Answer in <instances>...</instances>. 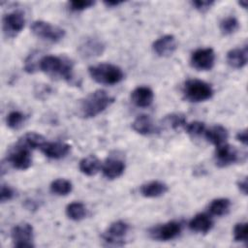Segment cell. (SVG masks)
<instances>
[{"mask_svg": "<svg viewBox=\"0 0 248 248\" xmlns=\"http://www.w3.org/2000/svg\"><path fill=\"white\" fill-rule=\"evenodd\" d=\"M114 101L106 90L98 89L80 100L78 105V113L83 118H92L103 112Z\"/></svg>", "mask_w": 248, "mask_h": 248, "instance_id": "cell-1", "label": "cell"}, {"mask_svg": "<svg viewBox=\"0 0 248 248\" xmlns=\"http://www.w3.org/2000/svg\"><path fill=\"white\" fill-rule=\"evenodd\" d=\"M39 68L49 76H58L64 80L74 78V64L71 60L54 55H45L39 60Z\"/></svg>", "mask_w": 248, "mask_h": 248, "instance_id": "cell-2", "label": "cell"}, {"mask_svg": "<svg viewBox=\"0 0 248 248\" xmlns=\"http://www.w3.org/2000/svg\"><path fill=\"white\" fill-rule=\"evenodd\" d=\"M88 73L96 82L106 85H113L124 78L122 69L114 64L101 63L88 68Z\"/></svg>", "mask_w": 248, "mask_h": 248, "instance_id": "cell-3", "label": "cell"}, {"mask_svg": "<svg viewBox=\"0 0 248 248\" xmlns=\"http://www.w3.org/2000/svg\"><path fill=\"white\" fill-rule=\"evenodd\" d=\"M182 92L185 99L194 103L209 100L214 93L209 83L196 78L186 80L183 84Z\"/></svg>", "mask_w": 248, "mask_h": 248, "instance_id": "cell-4", "label": "cell"}, {"mask_svg": "<svg viewBox=\"0 0 248 248\" xmlns=\"http://www.w3.org/2000/svg\"><path fill=\"white\" fill-rule=\"evenodd\" d=\"M31 31L36 37L53 43L62 40L65 36V30L63 28L44 20L33 21Z\"/></svg>", "mask_w": 248, "mask_h": 248, "instance_id": "cell-5", "label": "cell"}, {"mask_svg": "<svg viewBox=\"0 0 248 248\" xmlns=\"http://www.w3.org/2000/svg\"><path fill=\"white\" fill-rule=\"evenodd\" d=\"M30 151L31 149L17 142L10 149L7 155V162L16 170H25L32 165V156Z\"/></svg>", "mask_w": 248, "mask_h": 248, "instance_id": "cell-6", "label": "cell"}, {"mask_svg": "<svg viewBox=\"0 0 248 248\" xmlns=\"http://www.w3.org/2000/svg\"><path fill=\"white\" fill-rule=\"evenodd\" d=\"M11 237L15 247H34V231L33 227L29 223H21L16 225L11 232Z\"/></svg>", "mask_w": 248, "mask_h": 248, "instance_id": "cell-7", "label": "cell"}, {"mask_svg": "<svg viewBox=\"0 0 248 248\" xmlns=\"http://www.w3.org/2000/svg\"><path fill=\"white\" fill-rule=\"evenodd\" d=\"M2 22L3 32L6 37L14 38L24 28L25 16L22 11L15 10L3 16Z\"/></svg>", "mask_w": 248, "mask_h": 248, "instance_id": "cell-8", "label": "cell"}, {"mask_svg": "<svg viewBox=\"0 0 248 248\" xmlns=\"http://www.w3.org/2000/svg\"><path fill=\"white\" fill-rule=\"evenodd\" d=\"M182 230V225L177 221H170L168 223L155 226L149 230V235L159 241H169L177 237Z\"/></svg>", "mask_w": 248, "mask_h": 248, "instance_id": "cell-9", "label": "cell"}, {"mask_svg": "<svg viewBox=\"0 0 248 248\" xmlns=\"http://www.w3.org/2000/svg\"><path fill=\"white\" fill-rule=\"evenodd\" d=\"M106 45L98 37L89 36L84 38L78 46V51L79 55L84 59H90L98 57L105 51Z\"/></svg>", "mask_w": 248, "mask_h": 248, "instance_id": "cell-10", "label": "cell"}, {"mask_svg": "<svg viewBox=\"0 0 248 248\" xmlns=\"http://www.w3.org/2000/svg\"><path fill=\"white\" fill-rule=\"evenodd\" d=\"M215 62V52L211 47L196 49L190 58L193 68L199 71H208L213 68Z\"/></svg>", "mask_w": 248, "mask_h": 248, "instance_id": "cell-11", "label": "cell"}, {"mask_svg": "<svg viewBox=\"0 0 248 248\" xmlns=\"http://www.w3.org/2000/svg\"><path fill=\"white\" fill-rule=\"evenodd\" d=\"M239 155L237 150L227 143L216 146L214 160L216 166L220 168H225L230 165H232L238 161Z\"/></svg>", "mask_w": 248, "mask_h": 248, "instance_id": "cell-12", "label": "cell"}, {"mask_svg": "<svg viewBox=\"0 0 248 248\" xmlns=\"http://www.w3.org/2000/svg\"><path fill=\"white\" fill-rule=\"evenodd\" d=\"M129 231V225L124 221H115L110 224L104 234V239L110 244H123V238Z\"/></svg>", "mask_w": 248, "mask_h": 248, "instance_id": "cell-13", "label": "cell"}, {"mask_svg": "<svg viewBox=\"0 0 248 248\" xmlns=\"http://www.w3.org/2000/svg\"><path fill=\"white\" fill-rule=\"evenodd\" d=\"M176 39L173 35L170 34L160 37L152 45V49L154 53L161 57L170 56L176 50Z\"/></svg>", "mask_w": 248, "mask_h": 248, "instance_id": "cell-14", "label": "cell"}, {"mask_svg": "<svg viewBox=\"0 0 248 248\" xmlns=\"http://www.w3.org/2000/svg\"><path fill=\"white\" fill-rule=\"evenodd\" d=\"M125 162L118 156H109L102 166L103 174L108 179H115L123 174Z\"/></svg>", "mask_w": 248, "mask_h": 248, "instance_id": "cell-15", "label": "cell"}, {"mask_svg": "<svg viewBox=\"0 0 248 248\" xmlns=\"http://www.w3.org/2000/svg\"><path fill=\"white\" fill-rule=\"evenodd\" d=\"M40 150L50 159H62L70 152L71 146L61 141H46Z\"/></svg>", "mask_w": 248, "mask_h": 248, "instance_id": "cell-16", "label": "cell"}, {"mask_svg": "<svg viewBox=\"0 0 248 248\" xmlns=\"http://www.w3.org/2000/svg\"><path fill=\"white\" fill-rule=\"evenodd\" d=\"M131 99L134 105L139 108L149 107L154 99V93L147 86H138L131 93Z\"/></svg>", "mask_w": 248, "mask_h": 248, "instance_id": "cell-17", "label": "cell"}, {"mask_svg": "<svg viewBox=\"0 0 248 248\" xmlns=\"http://www.w3.org/2000/svg\"><path fill=\"white\" fill-rule=\"evenodd\" d=\"M248 60V47L245 45L242 47H235L228 51L227 62L234 69H241L247 64Z\"/></svg>", "mask_w": 248, "mask_h": 248, "instance_id": "cell-18", "label": "cell"}, {"mask_svg": "<svg viewBox=\"0 0 248 248\" xmlns=\"http://www.w3.org/2000/svg\"><path fill=\"white\" fill-rule=\"evenodd\" d=\"M132 128L138 134L147 136L156 131V126L152 118L147 114H140L135 118L132 123Z\"/></svg>", "mask_w": 248, "mask_h": 248, "instance_id": "cell-19", "label": "cell"}, {"mask_svg": "<svg viewBox=\"0 0 248 248\" xmlns=\"http://www.w3.org/2000/svg\"><path fill=\"white\" fill-rule=\"evenodd\" d=\"M213 227V221L211 217L205 213H199L194 216L189 222V228L196 232L206 233Z\"/></svg>", "mask_w": 248, "mask_h": 248, "instance_id": "cell-20", "label": "cell"}, {"mask_svg": "<svg viewBox=\"0 0 248 248\" xmlns=\"http://www.w3.org/2000/svg\"><path fill=\"white\" fill-rule=\"evenodd\" d=\"M168 191V186L161 181L154 180L144 183L140 186V195L145 198H157L163 196Z\"/></svg>", "mask_w": 248, "mask_h": 248, "instance_id": "cell-21", "label": "cell"}, {"mask_svg": "<svg viewBox=\"0 0 248 248\" xmlns=\"http://www.w3.org/2000/svg\"><path fill=\"white\" fill-rule=\"evenodd\" d=\"M205 139L212 144L219 146L221 144L226 143L228 140L229 134L227 129L222 125H214L210 127L208 130L204 131Z\"/></svg>", "mask_w": 248, "mask_h": 248, "instance_id": "cell-22", "label": "cell"}, {"mask_svg": "<svg viewBox=\"0 0 248 248\" xmlns=\"http://www.w3.org/2000/svg\"><path fill=\"white\" fill-rule=\"evenodd\" d=\"M78 168L83 174L87 176H93L97 174L102 169V164L95 155H89L79 161Z\"/></svg>", "mask_w": 248, "mask_h": 248, "instance_id": "cell-23", "label": "cell"}, {"mask_svg": "<svg viewBox=\"0 0 248 248\" xmlns=\"http://www.w3.org/2000/svg\"><path fill=\"white\" fill-rule=\"evenodd\" d=\"M46 139L38 134V133H35V132H29V133H26L24 134L19 140L17 142L25 145L26 147H28L29 149H36V148H41L45 142H46Z\"/></svg>", "mask_w": 248, "mask_h": 248, "instance_id": "cell-24", "label": "cell"}, {"mask_svg": "<svg viewBox=\"0 0 248 248\" xmlns=\"http://www.w3.org/2000/svg\"><path fill=\"white\" fill-rule=\"evenodd\" d=\"M231 208V201L226 198H219L211 201L208 205V210L215 216L226 215Z\"/></svg>", "mask_w": 248, "mask_h": 248, "instance_id": "cell-25", "label": "cell"}, {"mask_svg": "<svg viewBox=\"0 0 248 248\" xmlns=\"http://www.w3.org/2000/svg\"><path fill=\"white\" fill-rule=\"evenodd\" d=\"M66 215L74 221H80L86 216V207L82 202H74L67 205Z\"/></svg>", "mask_w": 248, "mask_h": 248, "instance_id": "cell-26", "label": "cell"}, {"mask_svg": "<svg viewBox=\"0 0 248 248\" xmlns=\"http://www.w3.org/2000/svg\"><path fill=\"white\" fill-rule=\"evenodd\" d=\"M73 190L72 182L65 178H57L50 184V191L58 196H66Z\"/></svg>", "mask_w": 248, "mask_h": 248, "instance_id": "cell-27", "label": "cell"}, {"mask_svg": "<svg viewBox=\"0 0 248 248\" xmlns=\"http://www.w3.org/2000/svg\"><path fill=\"white\" fill-rule=\"evenodd\" d=\"M220 31L223 35L228 36L235 33L239 28V21L235 16H230L224 17L219 23Z\"/></svg>", "mask_w": 248, "mask_h": 248, "instance_id": "cell-28", "label": "cell"}, {"mask_svg": "<svg viewBox=\"0 0 248 248\" xmlns=\"http://www.w3.org/2000/svg\"><path fill=\"white\" fill-rule=\"evenodd\" d=\"M25 119H26V116L24 113L18 110H13L7 115L6 124L9 128L13 130H16L22 126Z\"/></svg>", "mask_w": 248, "mask_h": 248, "instance_id": "cell-29", "label": "cell"}, {"mask_svg": "<svg viewBox=\"0 0 248 248\" xmlns=\"http://www.w3.org/2000/svg\"><path fill=\"white\" fill-rule=\"evenodd\" d=\"M164 122L166 125H168L171 129H178L181 127H185V125L187 124L185 116L181 113L169 114L164 118Z\"/></svg>", "mask_w": 248, "mask_h": 248, "instance_id": "cell-30", "label": "cell"}, {"mask_svg": "<svg viewBox=\"0 0 248 248\" xmlns=\"http://www.w3.org/2000/svg\"><path fill=\"white\" fill-rule=\"evenodd\" d=\"M248 226L246 222H240L235 224L233 228V238L236 242L247 243Z\"/></svg>", "mask_w": 248, "mask_h": 248, "instance_id": "cell-31", "label": "cell"}, {"mask_svg": "<svg viewBox=\"0 0 248 248\" xmlns=\"http://www.w3.org/2000/svg\"><path fill=\"white\" fill-rule=\"evenodd\" d=\"M185 130L190 136L197 137L204 133L205 125L203 122H201V121H193L185 125Z\"/></svg>", "mask_w": 248, "mask_h": 248, "instance_id": "cell-32", "label": "cell"}, {"mask_svg": "<svg viewBox=\"0 0 248 248\" xmlns=\"http://www.w3.org/2000/svg\"><path fill=\"white\" fill-rule=\"evenodd\" d=\"M95 4L92 0H73L69 2V7L72 11L79 12L92 7Z\"/></svg>", "mask_w": 248, "mask_h": 248, "instance_id": "cell-33", "label": "cell"}, {"mask_svg": "<svg viewBox=\"0 0 248 248\" xmlns=\"http://www.w3.org/2000/svg\"><path fill=\"white\" fill-rule=\"evenodd\" d=\"M16 193L15 190L7 185V184H2L0 188V201L1 202H5L8 201H11L15 197Z\"/></svg>", "mask_w": 248, "mask_h": 248, "instance_id": "cell-34", "label": "cell"}, {"mask_svg": "<svg viewBox=\"0 0 248 248\" xmlns=\"http://www.w3.org/2000/svg\"><path fill=\"white\" fill-rule=\"evenodd\" d=\"M36 56H37V53L36 52H31L27 58L25 59V62H24V70L29 73V74H32L36 71L37 69V63L35 62L36 60Z\"/></svg>", "mask_w": 248, "mask_h": 248, "instance_id": "cell-35", "label": "cell"}, {"mask_svg": "<svg viewBox=\"0 0 248 248\" xmlns=\"http://www.w3.org/2000/svg\"><path fill=\"white\" fill-rule=\"evenodd\" d=\"M213 4H214V1L212 0H195L192 2L193 7H195V9L200 11L201 13H204L208 11Z\"/></svg>", "mask_w": 248, "mask_h": 248, "instance_id": "cell-36", "label": "cell"}, {"mask_svg": "<svg viewBox=\"0 0 248 248\" xmlns=\"http://www.w3.org/2000/svg\"><path fill=\"white\" fill-rule=\"evenodd\" d=\"M236 140H237L239 142H241L242 144L247 145V142H248L247 130H246V129H244V130L239 131V132L236 134Z\"/></svg>", "mask_w": 248, "mask_h": 248, "instance_id": "cell-37", "label": "cell"}, {"mask_svg": "<svg viewBox=\"0 0 248 248\" xmlns=\"http://www.w3.org/2000/svg\"><path fill=\"white\" fill-rule=\"evenodd\" d=\"M237 188L238 190L243 194V195H247V189H248V184H247V178L244 177L240 180L237 181Z\"/></svg>", "mask_w": 248, "mask_h": 248, "instance_id": "cell-38", "label": "cell"}, {"mask_svg": "<svg viewBox=\"0 0 248 248\" xmlns=\"http://www.w3.org/2000/svg\"><path fill=\"white\" fill-rule=\"evenodd\" d=\"M123 1H118V0H108V1H104V4L107 7H116L120 4H122Z\"/></svg>", "mask_w": 248, "mask_h": 248, "instance_id": "cell-39", "label": "cell"}, {"mask_svg": "<svg viewBox=\"0 0 248 248\" xmlns=\"http://www.w3.org/2000/svg\"><path fill=\"white\" fill-rule=\"evenodd\" d=\"M238 4H239L240 6H242L243 9H246V8H247V1H239Z\"/></svg>", "mask_w": 248, "mask_h": 248, "instance_id": "cell-40", "label": "cell"}]
</instances>
